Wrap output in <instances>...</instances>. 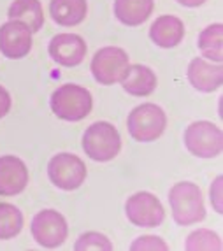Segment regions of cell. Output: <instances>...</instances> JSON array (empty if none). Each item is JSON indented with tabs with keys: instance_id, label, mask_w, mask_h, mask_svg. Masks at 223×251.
Instances as JSON below:
<instances>
[{
	"instance_id": "cell-1",
	"label": "cell",
	"mask_w": 223,
	"mask_h": 251,
	"mask_svg": "<svg viewBox=\"0 0 223 251\" xmlns=\"http://www.w3.org/2000/svg\"><path fill=\"white\" fill-rule=\"evenodd\" d=\"M169 204L173 209V218L177 225L188 226L202 222L206 218L202 192L197 184L183 181L174 184L169 192Z\"/></svg>"
},
{
	"instance_id": "cell-18",
	"label": "cell",
	"mask_w": 223,
	"mask_h": 251,
	"mask_svg": "<svg viewBox=\"0 0 223 251\" xmlns=\"http://www.w3.org/2000/svg\"><path fill=\"white\" fill-rule=\"evenodd\" d=\"M7 16L9 20L21 21L28 26L32 34L39 32L44 25V11L39 0H14L9 5Z\"/></svg>"
},
{
	"instance_id": "cell-6",
	"label": "cell",
	"mask_w": 223,
	"mask_h": 251,
	"mask_svg": "<svg viewBox=\"0 0 223 251\" xmlns=\"http://www.w3.org/2000/svg\"><path fill=\"white\" fill-rule=\"evenodd\" d=\"M48 176L56 188L72 192L79 188L86 179V165L77 155L58 153L48 163Z\"/></svg>"
},
{
	"instance_id": "cell-4",
	"label": "cell",
	"mask_w": 223,
	"mask_h": 251,
	"mask_svg": "<svg viewBox=\"0 0 223 251\" xmlns=\"http://www.w3.org/2000/svg\"><path fill=\"white\" fill-rule=\"evenodd\" d=\"M83 150L95 162H109L122 150L118 128L109 122H97L83 134Z\"/></svg>"
},
{
	"instance_id": "cell-10",
	"label": "cell",
	"mask_w": 223,
	"mask_h": 251,
	"mask_svg": "<svg viewBox=\"0 0 223 251\" xmlns=\"http://www.w3.org/2000/svg\"><path fill=\"white\" fill-rule=\"evenodd\" d=\"M32 50V32L21 21L9 20L0 26V51L5 58L20 60Z\"/></svg>"
},
{
	"instance_id": "cell-21",
	"label": "cell",
	"mask_w": 223,
	"mask_h": 251,
	"mask_svg": "<svg viewBox=\"0 0 223 251\" xmlns=\"http://www.w3.org/2000/svg\"><path fill=\"white\" fill-rule=\"evenodd\" d=\"M185 248L188 251H220L222 250V239L216 232L207 230V228H198L188 235Z\"/></svg>"
},
{
	"instance_id": "cell-8",
	"label": "cell",
	"mask_w": 223,
	"mask_h": 251,
	"mask_svg": "<svg viewBox=\"0 0 223 251\" xmlns=\"http://www.w3.org/2000/svg\"><path fill=\"white\" fill-rule=\"evenodd\" d=\"M32 235L42 248H58L65 243L69 235V226L65 218L55 209L39 211L32 220Z\"/></svg>"
},
{
	"instance_id": "cell-23",
	"label": "cell",
	"mask_w": 223,
	"mask_h": 251,
	"mask_svg": "<svg viewBox=\"0 0 223 251\" xmlns=\"http://www.w3.org/2000/svg\"><path fill=\"white\" fill-rule=\"evenodd\" d=\"M130 250H151V251H165L169 250L167 244L164 243V239L156 237V235H143V237H137L134 243L130 244Z\"/></svg>"
},
{
	"instance_id": "cell-26",
	"label": "cell",
	"mask_w": 223,
	"mask_h": 251,
	"mask_svg": "<svg viewBox=\"0 0 223 251\" xmlns=\"http://www.w3.org/2000/svg\"><path fill=\"white\" fill-rule=\"evenodd\" d=\"M176 2H179V4L185 5V7H198V5H202L206 0H176Z\"/></svg>"
},
{
	"instance_id": "cell-17",
	"label": "cell",
	"mask_w": 223,
	"mask_h": 251,
	"mask_svg": "<svg viewBox=\"0 0 223 251\" xmlns=\"http://www.w3.org/2000/svg\"><path fill=\"white\" fill-rule=\"evenodd\" d=\"M153 0H114V16L126 26H139L151 16Z\"/></svg>"
},
{
	"instance_id": "cell-25",
	"label": "cell",
	"mask_w": 223,
	"mask_h": 251,
	"mask_svg": "<svg viewBox=\"0 0 223 251\" xmlns=\"http://www.w3.org/2000/svg\"><path fill=\"white\" fill-rule=\"evenodd\" d=\"M9 109H11V95L4 86H0V120L9 113Z\"/></svg>"
},
{
	"instance_id": "cell-19",
	"label": "cell",
	"mask_w": 223,
	"mask_h": 251,
	"mask_svg": "<svg viewBox=\"0 0 223 251\" xmlns=\"http://www.w3.org/2000/svg\"><path fill=\"white\" fill-rule=\"evenodd\" d=\"M198 50L209 62H223V25L213 23L206 26L198 35Z\"/></svg>"
},
{
	"instance_id": "cell-2",
	"label": "cell",
	"mask_w": 223,
	"mask_h": 251,
	"mask_svg": "<svg viewBox=\"0 0 223 251\" xmlns=\"http://www.w3.org/2000/svg\"><path fill=\"white\" fill-rule=\"evenodd\" d=\"M51 111L65 122H81L92 113V93L79 84H63L50 99Z\"/></svg>"
},
{
	"instance_id": "cell-12",
	"label": "cell",
	"mask_w": 223,
	"mask_h": 251,
	"mask_svg": "<svg viewBox=\"0 0 223 251\" xmlns=\"http://www.w3.org/2000/svg\"><path fill=\"white\" fill-rule=\"evenodd\" d=\"M28 169L25 162L18 156H0V195L13 197L26 188Z\"/></svg>"
},
{
	"instance_id": "cell-24",
	"label": "cell",
	"mask_w": 223,
	"mask_h": 251,
	"mask_svg": "<svg viewBox=\"0 0 223 251\" xmlns=\"http://www.w3.org/2000/svg\"><path fill=\"white\" fill-rule=\"evenodd\" d=\"M222 176H218L215 179V183H213V186H211L209 193H211V204H213V207H215V211L218 214L223 213V207H222Z\"/></svg>"
},
{
	"instance_id": "cell-15",
	"label": "cell",
	"mask_w": 223,
	"mask_h": 251,
	"mask_svg": "<svg viewBox=\"0 0 223 251\" xmlns=\"http://www.w3.org/2000/svg\"><path fill=\"white\" fill-rule=\"evenodd\" d=\"M122 86L126 93L134 97H148L156 90V74L146 65L134 63L126 69Z\"/></svg>"
},
{
	"instance_id": "cell-22",
	"label": "cell",
	"mask_w": 223,
	"mask_h": 251,
	"mask_svg": "<svg viewBox=\"0 0 223 251\" xmlns=\"http://www.w3.org/2000/svg\"><path fill=\"white\" fill-rule=\"evenodd\" d=\"M76 251H86V250H97V251H111L113 244L104 234L99 232H86V234L79 235L74 244Z\"/></svg>"
},
{
	"instance_id": "cell-7",
	"label": "cell",
	"mask_w": 223,
	"mask_h": 251,
	"mask_svg": "<svg viewBox=\"0 0 223 251\" xmlns=\"http://www.w3.org/2000/svg\"><path fill=\"white\" fill-rule=\"evenodd\" d=\"M128 65L130 63H128V54L125 50L116 46H107L95 53L90 69H92V74L97 83L109 86V84L123 79Z\"/></svg>"
},
{
	"instance_id": "cell-20",
	"label": "cell",
	"mask_w": 223,
	"mask_h": 251,
	"mask_svg": "<svg viewBox=\"0 0 223 251\" xmlns=\"http://www.w3.org/2000/svg\"><path fill=\"white\" fill-rule=\"evenodd\" d=\"M23 228V214L16 205L0 202V241L16 237Z\"/></svg>"
},
{
	"instance_id": "cell-3",
	"label": "cell",
	"mask_w": 223,
	"mask_h": 251,
	"mask_svg": "<svg viewBox=\"0 0 223 251\" xmlns=\"http://www.w3.org/2000/svg\"><path fill=\"white\" fill-rule=\"evenodd\" d=\"M167 126V114L156 104H141L134 107L126 120V128L132 139L139 143H151L156 141L165 132Z\"/></svg>"
},
{
	"instance_id": "cell-16",
	"label": "cell",
	"mask_w": 223,
	"mask_h": 251,
	"mask_svg": "<svg viewBox=\"0 0 223 251\" xmlns=\"http://www.w3.org/2000/svg\"><path fill=\"white\" fill-rule=\"evenodd\" d=\"M86 0H51L50 16L60 26H76L86 18Z\"/></svg>"
},
{
	"instance_id": "cell-5",
	"label": "cell",
	"mask_w": 223,
	"mask_h": 251,
	"mask_svg": "<svg viewBox=\"0 0 223 251\" xmlns=\"http://www.w3.org/2000/svg\"><path fill=\"white\" fill-rule=\"evenodd\" d=\"M185 146L198 158H215L223 150V132L211 122H194L185 132Z\"/></svg>"
},
{
	"instance_id": "cell-13",
	"label": "cell",
	"mask_w": 223,
	"mask_h": 251,
	"mask_svg": "<svg viewBox=\"0 0 223 251\" xmlns=\"http://www.w3.org/2000/svg\"><path fill=\"white\" fill-rule=\"evenodd\" d=\"M188 81L198 92H216L223 83L222 63L209 62L206 58H194L188 65Z\"/></svg>"
},
{
	"instance_id": "cell-11",
	"label": "cell",
	"mask_w": 223,
	"mask_h": 251,
	"mask_svg": "<svg viewBox=\"0 0 223 251\" xmlns=\"http://www.w3.org/2000/svg\"><path fill=\"white\" fill-rule=\"evenodd\" d=\"M50 56L63 67H76L86 56V42L77 34H58L50 42Z\"/></svg>"
},
{
	"instance_id": "cell-14",
	"label": "cell",
	"mask_w": 223,
	"mask_h": 251,
	"mask_svg": "<svg viewBox=\"0 0 223 251\" xmlns=\"http://www.w3.org/2000/svg\"><path fill=\"white\" fill-rule=\"evenodd\" d=\"M149 37L160 48H176L185 37V25L177 16L164 14L158 16L149 26Z\"/></svg>"
},
{
	"instance_id": "cell-9",
	"label": "cell",
	"mask_w": 223,
	"mask_h": 251,
	"mask_svg": "<svg viewBox=\"0 0 223 251\" xmlns=\"http://www.w3.org/2000/svg\"><path fill=\"white\" fill-rule=\"evenodd\" d=\"M125 213L128 222H132L135 226H143V228L158 226L165 220L164 205L156 199V195H153L149 192L134 193L126 201Z\"/></svg>"
}]
</instances>
